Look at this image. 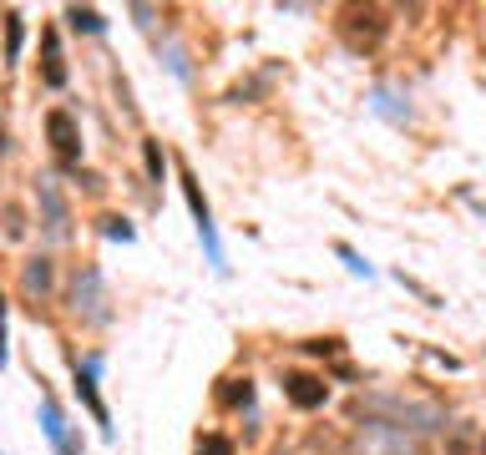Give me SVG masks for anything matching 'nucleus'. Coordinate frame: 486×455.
Segmentation results:
<instances>
[{"instance_id": "1", "label": "nucleus", "mask_w": 486, "mask_h": 455, "mask_svg": "<svg viewBox=\"0 0 486 455\" xmlns=\"http://www.w3.org/2000/svg\"><path fill=\"white\" fill-rule=\"evenodd\" d=\"M385 31H390V11H380V5H345L340 11V36L350 51H375Z\"/></svg>"}, {"instance_id": "2", "label": "nucleus", "mask_w": 486, "mask_h": 455, "mask_svg": "<svg viewBox=\"0 0 486 455\" xmlns=\"http://www.w3.org/2000/svg\"><path fill=\"white\" fill-rule=\"evenodd\" d=\"M182 198H188V208H192L198 238H203V248H208V264L223 268V248H218V228H213V208H208V198H203V188H198V177H192V172H182Z\"/></svg>"}, {"instance_id": "3", "label": "nucleus", "mask_w": 486, "mask_h": 455, "mask_svg": "<svg viewBox=\"0 0 486 455\" xmlns=\"http://www.w3.org/2000/svg\"><path fill=\"white\" fill-rule=\"evenodd\" d=\"M46 137H51V152H56V162L61 167H77L81 162V126L71 112H46Z\"/></svg>"}, {"instance_id": "4", "label": "nucleus", "mask_w": 486, "mask_h": 455, "mask_svg": "<svg viewBox=\"0 0 486 455\" xmlns=\"http://www.w3.org/2000/svg\"><path fill=\"white\" fill-rule=\"evenodd\" d=\"M284 400L294 410H320L330 400V385L320 375H309V369H284Z\"/></svg>"}, {"instance_id": "5", "label": "nucleus", "mask_w": 486, "mask_h": 455, "mask_svg": "<svg viewBox=\"0 0 486 455\" xmlns=\"http://www.w3.org/2000/svg\"><path fill=\"white\" fill-rule=\"evenodd\" d=\"M71 309H77V314H87V319H107V309H102V274H97V268H87V274H77V293H71Z\"/></svg>"}, {"instance_id": "6", "label": "nucleus", "mask_w": 486, "mask_h": 455, "mask_svg": "<svg viewBox=\"0 0 486 455\" xmlns=\"http://www.w3.org/2000/svg\"><path fill=\"white\" fill-rule=\"evenodd\" d=\"M77 395H81V404L91 410V420L112 435V415H107V404H102V395H97V365H81L77 359Z\"/></svg>"}, {"instance_id": "7", "label": "nucleus", "mask_w": 486, "mask_h": 455, "mask_svg": "<svg viewBox=\"0 0 486 455\" xmlns=\"http://www.w3.org/2000/svg\"><path fill=\"white\" fill-rule=\"evenodd\" d=\"M51 278H56L51 258L36 253V258H26V268H21V293H26V299H46V293H51Z\"/></svg>"}, {"instance_id": "8", "label": "nucleus", "mask_w": 486, "mask_h": 455, "mask_svg": "<svg viewBox=\"0 0 486 455\" xmlns=\"http://www.w3.org/2000/svg\"><path fill=\"white\" fill-rule=\"evenodd\" d=\"M41 81H46L51 91L66 87V61H61V41H56V31L41 36Z\"/></svg>"}, {"instance_id": "9", "label": "nucleus", "mask_w": 486, "mask_h": 455, "mask_svg": "<svg viewBox=\"0 0 486 455\" xmlns=\"http://www.w3.org/2000/svg\"><path fill=\"white\" fill-rule=\"evenodd\" d=\"M41 425H46V435H51V445L61 455H77V445H71V435H66V420H61V410H56V400L46 390H41Z\"/></svg>"}, {"instance_id": "10", "label": "nucleus", "mask_w": 486, "mask_h": 455, "mask_svg": "<svg viewBox=\"0 0 486 455\" xmlns=\"http://www.w3.org/2000/svg\"><path fill=\"white\" fill-rule=\"evenodd\" d=\"M36 198H41V213H46V228L61 238V233H66V202H61V192H56L51 182H36Z\"/></svg>"}, {"instance_id": "11", "label": "nucleus", "mask_w": 486, "mask_h": 455, "mask_svg": "<svg viewBox=\"0 0 486 455\" xmlns=\"http://www.w3.org/2000/svg\"><path fill=\"white\" fill-rule=\"evenodd\" d=\"M218 404H223V410H243V404H254V385H248V379H223Z\"/></svg>"}, {"instance_id": "12", "label": "nucleus", "mask_w": 486, "mask_h": 455, "mask_svg": "<svg viewBox=\"0 0 486 455\" xmlns=\"http://www.w3.org/2000/svg\"><path fill=\"white\" fill-rule=\"evenodd\" d=\"M66 21H71V31H87V36H102V31H107L102 11H91V5H71Z\"/></svg>"}, {"instance_id": "13", "label": "nucleus", "mask_w": 486, "mask_h": 455, "mask_svg": "<svg viewBox=\"0 0 486 455\" xmlns=\"http://www.w3.org/2000/svg\"><path fill=\"white\" fill-rule=\"evenodd\" d=\"M21 41H26V21H21V11H5V56L11 61H21Z\"/></svg>"}, {"instance_id": "14", "label": "nucleus", "mask_w": 486, "mask_h": 455, "mask_svg": "<svg viewBox=\"0 0 486 455\" xmlns=\"http://www.w3.org/2000/svg\"><path fill=\"white\" fill-rule=\"evenodd\" d=\"M142 162H147V177H153V182H163V177H167V157H163V147H157L153 137L142 142Z\"/></svg>"}, {"instance_id": "15", "label": "nucleus", "mask_w": 486, "mask_h": 455, "mask_svg": "<svg viewBox=\"0 0 486 455\" xmlns=\"http://www.w3.org/2000/svg\"><path fill=\"white\" fill-rule=\"evenodd\" d=\"M5 238L11 243L26 238V213H21V202H5Z\"/></svg>"}, {"instance_id": "16", "label": "nucleus", "mask_w": 486, "mask_h": 455, "mask_svg": "<svg viewBox=\"0 0 486 455\" xmlns=\"http://www.w3.org/2000/svg\"><path fill=\"white\" fill-rule=\"evenodd\" d=\"M334 253H340V258H345V264H350V274H365V278H370V274H375V268H370V264H365V258H360V253H355V248H350V243H340V248H334Z\"/></svg>"}, {"instance_id": "17", "label": "nucleus", "mask_w": 486, "mask_h": 455, "mask_svg": "<svg viewBox=\"0 0 486 455\" xmlns=\"http://www.w3.org/2000/svg\"><path fill=\"white\" fill-rule=\"evenodd\" d=\"M102 233H107V238L132 243V223H127V218H102Z\"/></svg>"}, {"instance_id": "18", "label": "nucleus", "mask_w": 486, "mask_h": 455, "mask_svg": "<svg viewBox=\"0 0 486 455\" xmlns=\"http://www.w3.org/2000/svg\"><path fill=\"white\" fill-rule=\"evenodd\" d=\"M446 455H476L472 450V430H456V435H451V445H446Z\"/></svg>"}, {"instance_id": "19", "label": "nucleus", "mask_w": 486, "mask_h": 455, "mask_svg": "<svg viewBox=\"0 0 486 455\" xmlns=\"http://www.w3.org/2000/svg\"><path fill=\"white\" fill-rule=\"evenodd\" d=\"M304 349L309 354H340V339H309Z\"/></svg>"}, {"instance_id": "20", "label": "nucleus", "mask_w": 486, "mask_h": 455, "mask_svg": "<svg viewBox=\"0 0 486 455\" xmlns=\"http://www.w3.org/2000/svg\"><path fill=\"white\" fill-rule=\"evenodd\" d=\"M481 455H486V441H481Z\"/></svg>"}]
</instances>
